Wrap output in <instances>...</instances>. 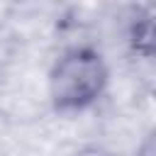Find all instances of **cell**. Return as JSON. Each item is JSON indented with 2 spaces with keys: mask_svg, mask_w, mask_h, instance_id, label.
Wrapping results in <instances>:
<instances>
[{
  "mask_svg": "<svg viewBox=\"0 0 156 156\" xmlns=\"http://www.w3.org/2000/svg\"><path fill=\"white\" fill-rule=\"evenodd\" d=\"M71 156H115V154L107 146H102V144H85V146L76 149Z\"/></svg>",
  "mask_w": 156,
  "mask_h": 156,
  "instance_id": "7a4b0ae2",
  "label": "cell"
},
{
  "mask_svg": "<svg viewBox=\"0 0 156 156\" xmlns=\"http://www.w3.org/2000/svg\"><path fill=\"white\" fill-rule=\"evenodd\" d=\"M110 80L102 54L93 46L63 51L49 71V100L58 112H80L95 105Z\"/></svg>",
  "mask_w": 156,
  "mask_h": 156,
  "instance_id": "6da1fadb",
  "label": "cell"
}]
</instances>
